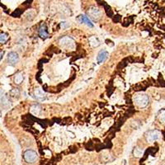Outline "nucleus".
Wrapping results in <instances>:
<instances>
[{
	"instance_id": "3",
	"label": "nucleus",
	"mask_w": 165,
	"mask_h": 165,
	"mask_svg": "<svg viewBox=\"0 0 165 165\" xmlns=\"http://www.w3.org/2000/svg\"><path fill=\"white\" fill-rule=\"evenodd\" d=\"M60 42V45H61L62 47H65L67 49H75V45L74 40L69 37V36H64L60 39L59 41Z\"/></svg>"
},
{
	"instance_id": "17",
	"label": "nucleus",
	"mask_w": 165,
	"mask_h": 165,
	"mask_svg": "<svg viewBox=\"0 0 165 165\" xmlns=\"http://www.w3.org/2000/svg\"><path fill=\"white\" fill-rule=\"evenodd\" d=\"M159 120L160 122L165 123V109L162 110L159 114Z\"/></svg>"
},
{
	"instance_id": "7",
	"label": "nucleus",
	"mask_w": 165,
	"mask_h": 165,
	"mask_svg": "<svg viewBox=\"0 0 165 165\" xmlns=\"http://www.w3.org/2000/svg\"><path fill=\"white\" fill-rule=\"evenodd\" d=\"M108 52L107 50H101L99 53H98V55H97V62H98V64H102V63H103L107 58H108Z\"/></svg>"
},
{
	"instance_id": "9",
	"label": "nucleus",
	"mask_w": 165,
	"mask_h": 165,
	"mask_svg": "<svg viewBox=\"0 0 165 165\" xmlns=\"http://www.w3.org/2000/svg\"><path fill=\"white\" fill-rule=\"evenodd\" d=\"M39 36L41 37L42 39H45L48 37V32H47V29L45 25H42L39 29Z\"/></svg>"
},
{
	"instance_id": "14",
	"label": "nucleus",
	"mask_w": 165,
	"mask_h": 165,
	"mask_svg": "<svg viewBox=\"0 0 165 165\" xmlns=\"http://www.w3.org/2000/svg\"><path fill=\"white\" fill-rule=\"evenodd\" d=\"M133 153H134V155L136 156V157H141V156L143 155V154H144V150H143L142 149H140V148H136V149H134V151H133Z\"/></svg>"
},
{
	"instance_id": "6",
	"label": "nucleus",
	"mask_w": 165,
	"mask_h": 165,
	"mask_svg": "<svg viewBox=\"0 0 165 165\" xmlns=\"http://www.w3.org/2000/svg\"><path fill=\"white\" fill-rule=\"evenodd\" d=\"M18 60H19V56H18V54L16 52H10L8 55V61L10 65H16Z\"/></svg>"
},
{
	"instance_id": "16",
	"label": "nucleus",
	"mask_w": 165,
	"mask_h": 165,
	"mask_svg": "<svg viewBox=\"0 0 165 165\" xmlns=\"http://www.w3.org/2000/svg\"><path fill=\"white\" fill-rule=\"evenodd\" d=\"M89 42H90V44L93 45V46H98V45H99V41H98V40H97L95 36H92V37H90Z\"/></svg>"
},
{
	"instance_id": "12",
	"label": "nucleus",
	"mask_w": 165,
	"mask_h": 165,
	"mask_svg": "<svg viewBox=\"0 0 165 165\" xmlns=\"http://www.w3.org/2000/svg\"><path fill=\"white\" fill-rule=\"evenodd\" d=\"M31 112L35 116H38L41 112V107L39 105H33L31 107Z\"/></svg>"
},
{
	"instance_id": "11",
	"label": "nucleus",
	"mask_w": 165,
	"mask_h": 165,
	"mask_svg": "<svg viewBox=\"0 0 165 165\" xmlns=\"http://www.w3.org/2000/svg\"><path fill=\"white\" fill-rule=\"evenodd\" d=\"M35 96L38 99H42V98H44L45 97V93L41 88H37L35 91Z\"/></svg>"
},
{
	"instance_id": "21",
	"label": "nucleus",
	"mask_w": 165,
	"mask_h": 165,
	"mask_svg": "<svg viewBox=\"0 0 165 165\" xmlns=\"http://www.w3.org/2000/svg\"><path fill=\"white\" fill-rule=\"evenodd\" d=\"M3 51H1V57H0V59H1V60H2V59H3Z\"/></svg>"
},
{
	"instance_id": "4",
	"label": "nucleus",
	"mask_w": 165,
	"mask_h": 165,
	"mask_svg": "<svg viewBox=\"0 0 165 165\" xmlns=\"http://www.w3.org/2000/svg\"><path fill=\"white\" fill-rule=\"evenodd\" d=\"M160 132L157 130H149L146 134V139L147 141L149 143H152L154 141H155L159 139V136H160Z\"/></svg>"
},
{
	"instance_id": "1",
	"label": "nucleus",
	"mask_w": 165,
	"mask_h": 165,
	"mask_svg": "<svg viewBox=\"0 0 165 165\" xmlns=\"http://www.w3.org/2000/svg\"><path fill=\"white\" fill-rule=\"evenodd\" d=\"M134 102L139 107H145L149 104V97L144 93H137L133 97Z\"/></svg>"
},
{
	"instance_id": "8",
	"label": "nucleus",
	"mask_w": 165,
	"mask_h": 165,
	"mask_svg": "<svg viewBox=\"0 0 165 165\" xmlns=\"http://www.w3.org/2000/svg\"><path fill=\"white\" fill-rule=\"evenodd\" d=\"M78 20L81 23H84V24H86L87 26H90V27H93V24L92 23L90 19L87 17L85 16V15H80V16H78Z\"/></svg>"
},
{
	"instance_id": "18",
	"label": "nucleus",
	"mask_w": 165,
	"mask_h": 165,
	"mask_svg": "<svg viewBox=\"0 0 165 165\" xmlns=\"http://www.w3.org/2000/svg\"><path fill=\"white\" fill-rule=\"evenodd\" d=\"M8 36L5 33H1V36H0V42L3 44V43H5V42L8 41Z\"/></svg>"
},
{
	"instance_id": "2",
	"label": "nucleus",
	"mask_w": 165,
	"mask_h": 165,
	"mask_svg": "<svg viewBox=\"0 0 165 165\" xmlns=\"http://www.w3.org/2000/svg\"><path fill=\"white\" fill-rule=\"evenodd\" d=\"M23 157L26 162L29 163H32L36 162L38 155H37L36 151H34L32 149H27L23 154Z\"/></svg>"
},
{
	"instance_id": "15",
	"label": "nucleus",
	"mask_w": 165,
	"mask_h": 165,
	"mask_svg": "<svg viewBox=\"0 0 165 165\" xmlns=\"http://www.w3.org/2000/svg\"><path fill=\"white\" fill-rule=\"evenodd\" d=\"M20 91L17 88H13L10 91V96L13 97H19Z\"/></svg>"
},
{
	"instance_id": "20",
	"label": "nucleus",
	"mask_w": 165,
	"mask_h": 165,
	"mask_svg": "<svg viewBox=\"0 0 165 165\" xmlns=\"http://www.w3.org/2000/svg\"><path fill=\"white\" fill-rule=\"evenodd\" d=\"M60 26H61L63 29H65V28L69 27V25L68 23H65V22H64V23H60Z\"/></svg>"
},
{
	"instance_id": "13",
	"label": "nucleus",
	"mask_w": 165,
	"mask_h": 165,
	"mask_svg": "<svg viewBox=\"0 0 165 165\" xmlns=\"http://www.w3.org/2000/svg\"><path fill=\"white\" fill-rule=\"evenodd\" d=\"M1 102H2V106H3V107H8L10 106V102L5 96L2 95Z\"/></svg>"
},
{
	"instance_id": "10",
	"label": "nucleus",
	"mask_w": 165,
	"mask_h": 165,
	"mask_svg": "<svg viewBox=\"0 0 165 165\" xmlns=\"http://www.w3.org/2000/svg\"><path fill=\"white\" fill-rule=\"evenodd\" d=\"M23 79H24V76H23V73H18L14 77V83L16 84H21L23 81Z\"/></svg>"
},
{
	"instance_id": "5",
	"label": "nucleus",
	"mask_w": 165,
	"mask_h": 165,
	"mask_svg": "<svg viewBox=\"0 0 165 165\" xmlns=\"http://www.w3.org/2000/svg\"><path fill=\"white\" fill-rule=\"evenodd\" d=\"M87 13H88V15H89L91 18H93L94 20L99 19L101 17L100 10L97 8H95V7H91L87 11Z\"/></svg>"
},
{
	"instance_id": "19",
	"label": "nucleus",
	"mask_w": 165,
	"mask_h": 165,
	"mask_svg": "<svg viewBox=\"0 0 165 165\" xmlns=\"http://www.w3.org/2000/svg\"><path fill=\"white\" fill-rule=\"evenodd\" d=\"M13 67H8V68L6 69V73L8 74V75H9V74H13Z\"/></svg>"
}]
</instances>
